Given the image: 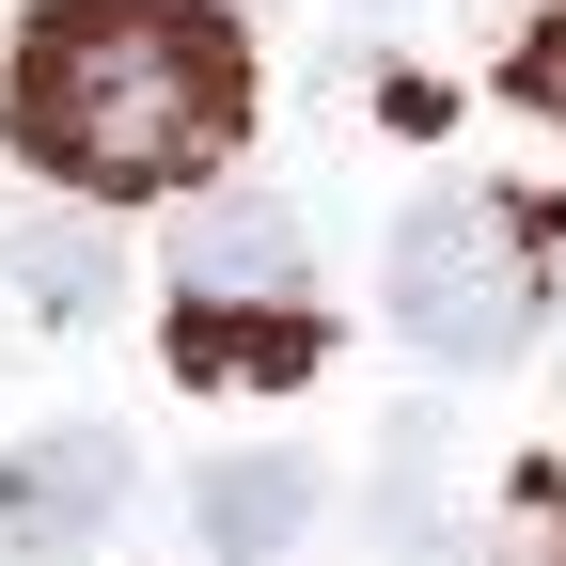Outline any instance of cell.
<instances>
[{"instance_id": "obj_1", "label": "cell", "mask_w": 566, "mask_h": 566, "mask_svg": "<svg viewBox=\"0 0 566 566\" xmlns=\"http://www.w3.org/2000/svg\"><path fill=\"white\" fill-rule=\"evenodd\" d=\"M17 158L80 205L111 189H189L252 142V32L221 0H32L17 80H0Z\"/></svg>"}, {"instance_id": "obj_2", "label": "cell", "mask_w": 566, "mask_h": 566, "mask_svg": "<svg viewBox=\"0 0 566 566\" xmlns=\"http://www.w3.org/2000/svg\"><path fill=\"white\" fill-rule=\"evenodd\" d=\"M551 315V205L520 189H424L409 221H394V331L424 346V363H520Z\"/></svg>"}, {"instance_id": "obj_3", "label": "cell", "mask_w": 566, "mask_h": 566, "mask_svg": "<svg viewBox=\"0 0 566 566\" xmlns=\"http://www.w3.org/2000/svg\"><path fill=\"white\" fill-rule=\"evenodd\" d=\"M111 520H126V441H111V424H32V441L0 457V551L63 566V551H95Z\"/></svg>"}, {"instance_id": "obj_4", "label": "cell", "mask_w": 566, "mask_h": 566, "mask_svg": "<svg viewBox=\"0 0 566 566\" xmlns=\"http://www.w3.org/2000/svg\"><path fill=\"white\" fill-rule=\"evenodd\" d=\"M300 205H268V189H205L189 221H174V283L189 300H221V315H283L300 300Z\"/></svg>"}, {"instance_id": "obj_5", "label": "cell", "mask_w": 566, "mask_h": 566, "mask_svg": "<svg viewBox=\"0 0 566 566\" xmlns=\"http://www.w3.org/2000/svg\"><path fill=\"white\" fill-rule=\"evenodd\" d=\"M315 504H331L315 457H221V472L189 488V520H205V551H221V566H283V551L315 535Z\"/></svg>"}, {"instance_id": "obj_6", "label": "cell", "mask_w": 566, "mask_h": 566, "mask_svg": "<svg viewBox=\"0 0 566 566\" xmlns=\"http://www.w3.org/2000/svg\"><path fill=\"white\" fill-rule=\"evenodd\" d=\"M331 363V331L283 300V315H221V300H189L174 315V378H205V394H283V378H315Z\"/></svg>"}, {"instance_id": "obj_7", "label": "cell", "mask_w": 566, "mask_h": 566, "mask_svg": "<svg viewBox=\"0 0 566 566\" xmlns=\"http://www.w3.org/2000/svg\"><path fill=\"white\" fill-rule=\"evenodd\" d=\"M0 283H17L32 315H95L111 283H126V268H111V237H95V221H32L17 252H0Z\"/></svg>"}, {"instance_id": "obj_8", "label": "cell", "mask_w": 566, "mask_h": 566, "mask_svg": "<svg viewBox=\"0 0 566 566\" xmlns=\"http://www.w3.org/2000/svg\"><path fill=\"white\" fill-rule=\"evenodd\" d=\"M472 566H566V472H504V520Z\"/></svg>"}, {"instance_id": "obj_9", "label": "cell", "mask_w": 566, "mask_h": 566, "mask_svg": "<svg viewBox=\"0 0 566 566\" xmlns=\"http://www.w3.org/2000/svg\"><path fill=\"white\" fill-rule=\"evenodd\" d=\"M504 80H520V95H535V111L566 126V0H551V17H535V32H520V63H504Z\"/></svg>"}]
</instances>
